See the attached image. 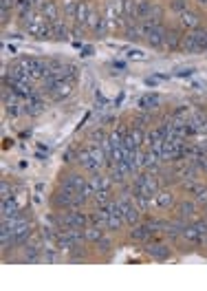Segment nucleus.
<instances>
[{
  "label": "nucleus",
  "instance_id": "39448f33",
  "mask_svg": "<svg viewBox=\"0 0 207 291\" xmlns=\"http://www.w3.org/2000/svg\"><path fill=\"white\" fill-rule=\"evenodd\" d=\"M51 201H53V205L57 210H71V207H75V203H77V192L62 185V188L51 197Z\"/></svg>",
  "mask_w": 207,
  "mask_h": 291
},
{
  "label": "nucleus",
  "instance_id": "e433bc0d",
  "mask_svg": "<svg viewBox=\"0 0 207 291\" xmlns=\"http://www.w3.org/2000/svg\"><path fill=\"white\" fill-rule=\"evenodd\" d=\"M198 3H201V5H207V0H198Z\"/></svg>",
  "mask_w": 207,
  "mask_h": 291
},
{
  "label": "nucleus",
  "instance_id": "c9c22d12",
  "mask_svg": "<svg viewBox=\"0 0 207 291\" xmlns=\"http://www.w3.org/2000/svg\"><path fill=\"white\" fill-rule=\"evenodd\" d=\"M201 146H203V150H205V152H207V139H205V141H203V144H201Z\"/></svg>",
  "mask_w": 207,
  "mask_h": 291
},
{
  "label": "nucleus",
  "instance_id": "4c0bfd02",
  "mask_svg": "<svg viewBox=\"0 0 207 291\" xmlns=\"http://www.w3.org/2000/svg\"><path fill=\"white\" fill-rule=\"evenodd\" d=\"M203 245H207V236H205V238H203Z\"/></svg>",
  "mask_w": 207,
  "mask_h": 291
},
{
  "label": "nucleus",
  "instance_id": "cd10ccee",
  "mask_svg": "<svg viewBox=\"0 0 207 291\" xmlns=\"http://www.w3.org/2000/svg\"><path fill=\"white\" fill-rule=\"evenodd\" d=\"M192 192H194V201L198 205H207V185H196Z\"/></svg>",
  "mask_w": 207,
  "mask_h": 291
},
{
  "label": "nucleus",
  "instance_id": "72a5a7b5",
  "mask_svg": "<svg viewBox=\"0 0 207 291\" xmlns=\"http://www.w3.org/2000/svg\"><path fill=\"white\" fill-rule=\"evenodd\" d=\"M11 13H13V11H3V18H0V20H3V25H7V22H9Z\"/></svg>",
  "mask_w": 207,
  "mask_h": 291
},
{
  "label": "nucleus",
  "instance_id": "20e7f679",
  "mask_svg": "<svg viewBox=\"0 0 207 291\" xmlns=\"http://www.w3.org/2000/svg\"><path fill=\"white\" fill-rule=\"evenodd\" d=\"M18 64L27 71V75L31 77L33 82H35V80H44V75L49 73V62H44V60H38V57H25V60H20Z\"/></svg>",
  "mask_w": 207,
  "mask_h": 291
},
{
  "label": "nucleus",
  "instance_id": "f8f14e48",
  "mask_svg": "<svg viewBox=\"0 0 207 291\" xmlns=\"http://www.w3.org/2000/svg\"><path fill=\"white\" fill-rule=\"evenodd\" d=\"M181 25L185 27L188 31H196V29H201V18H198L194 11L185 9V11H181Z\"/></svg>",
  "mask_w": 207,
  "mask_h": 291
},
{
  "label": "nucleus",
  "instance_id": "4be33fe9",
  "mask_svg": "<svg viewBox=\"0 0 207 291\" xmlns=\"http://www.w3.org/2000/svg\"><path fill=\"white\" fill-rule=\"evenodd\" d=\"M91 7H88L86 3H77V11H75V22L77 25H88V18H91Z\"/></svg>",
  "mask_w": 207,
  "mask_h": 291
},
{
  "label": "nucleus",
  "instance_id": "2eb2a0df",
  "mask_svg": "<svg viewBox=\"0 0 207 291\" xmlns=\"http://www.w3.org/2000/svg\"><path fill=\"white\" fill-rule=\"evenodd\" d=\"M104 229H106V227H101V225H95V223H93V225H86L84 227V236H86V243H97V241H101V238L104 236H106V234H104Z\"/></svg>",
  "mask_w": 207,
  "mask_h": 291
},
{
  "label": "nucleus",
  "instance_id": "f257e3e1",
  "mask_svg": "<svg viewBox=\"0 0 207 291\" xmlns=\"http://www.w3.org/2000/svg\"><path fill=\"white\" fill-rule=\"evenodd\" d=\"M106 159H108V154H106V150H104V144H97V141H95V144H88L86 148H82V150L77 152L79 166L91 174H97L104 168Z\"/></svg>",
  "mask_w": 207,
  "mask_h": 291
},
{
  "label": "nucleus",
  "instance_id": "423d86ee",
  "mask_svg": "<svg viewBox=\"0 0 207 291\" xmlns=\"http://www.w3.org/2000/svg\"><path fill=\"white\" fill-rule=\"evenodd\" d=\"M143 144H146V135H143L141 128H130L128 135H126V139H123V146H126V150H128V152L141 150Z\"/></svg>",
  "mask_w": 207,
  "mask_h": 291
},
{
  "label": "nucleus",
  "instance_id": "0eeeda50",
  "mask_svg": "<svg viewBox=\"0 0 207 291\" xmlns=\"http://www.w3.org/2000/svg\"><path fill=\"white\" fill-rule=\"evenodd\" d=\"M146 251H148V256L154 258V260H168L172 256V249H170L165 243H148Z\"/></svg>",
  "mask_w": 207,
  "mask_h": 291
},
{
  "label": "nucleus",
  "instance_id": "bb28decb",
  "mask_svg": "<svg viewBox=\"0 0 207 291\" xmlns=\"http://www.w3.org/2000/svg\"><path fill=\"white\" fill-rule=\"evenodd\" d=\"M181 42H183V35L176 31V29H172V31L165 33V47H168V49H179Z\"/></svg>",
  "mask_w": 207,
  "mask_h": 291
},
{
  "label": "nucleus",
  "instance_id": "2f4dec72",
  "mask_svg": "<svg viewBox=\"0 0 207 291\" xmlns=\"http://www.w3.org/2000/svg\"><path fill=\"white\" fill-rule=\"evenodd\" d=\"M16 7V0H0V9L3 11H13Z\"/></svg>",
  "mask_w": 207,
  "mask_h": 291
},
{
  "label": "nucleus",
  "instance_id": "5701e85b",
  "mask_svg": "<svg viewBox=\"0 0 207 291\" xmlns=\"http://www.w3.org/2000/svg\"><path fill=\"white\" fill-rule=\"evenodd\" d=\"M110 219V212H108V207H99V210H95V214H91V223H95V225H101V227H106V223Z\"/></svg>",
  "mask_w": 207,
  "mask_h": 291
},
{
  "label": "nucleus",
  "instance_id": "c85d7f7f",
  "mask_svg": "<svg viewBox=\"0 0 207 291\" xmlns=\"http://www.w3.org/2000/svg\"><path fill=\"white\" fill-rule=\"evenodd\" d=\"M95 247H97V251H99V254H108V251H110V247H113V243H110V238H108V236H104L101 241L95 243Z\"/></svg>",
  "mask_w": 207,
  "mask_h": 291
},
{
  "label": "nucleus",
  "instance_id": "473e14b6",
  "mask_svg": "<svg viewBox=\"0 0 207 291\" xmlns=\"http://www.w3.org/2000/svg\"><path fill=\"white\" fill-rule=\"evenodd\" d=\"M75 159H77V154H75V150H73V148H71V150H66V152H64V161H66V163H73Z\"/></svg>",
  "mask_w": 207,
  "mask_h": 291
},
{
  "label": "nucleus",
  "instance_id": "ddd939ff",
  "mask_svg": "<svg viewBox=\"0 0 207 291\" xmlns=\"http://www.w3.org/2000/svg\"><path fill=\"white\" fill-rule=\"evenodd\" d=\"M86 183H88V179H84V174L71 172V174H66V179H64L62 185H66V188H71V190H75V192H79L82 188H86Z\"/></svg>",
  "mask_w": 207,
  "mask_h": 291
},
{
  "label": "nucleus",
  "instance_id": "412c9836",
  "mask_svg": "<svg viewBox=\"0 0 207 291\" xmlns=\"http://www.w3.org/2000/svg\"><path fill=\"white\" fill-rule=\"evenodd\" d=\"M16 214H20L16 199H13V197L3 199V219H11V216H16Z\"/></svg>",
  "mask_w": 207,
  "mask_h": 291
},
{
  "label": "nucleus",
  "instance_id": "f3484780",
  "mask_svg": "<svg viewBox=\"0 0 207 291\" xmlns=\"http://www.w3.org/2000/svg\"><path fill=\"white\" fill-rule=\"evenodd\" d=\"M40 9H42V16L47 18L49 22H55V20H60V11H57V5L53 3V0H44Z\"/></svg>",
  "mask_w": 207,
  "mask_h": 291
},
{
  "label": "nucleus",
  "instance_id": "c756f323",
  "mask_svg": "<svg viewBox=\"0 0 207 291\" xmlns=\"http://www.w3.org/2000/svg\"><path fill=\"white\" fill-rule=\"evenodd\" d=\"M196 35V40H198V44H201V51H205L207 49V29H196V31H192Z\"/></svg>",
  "mask_w": 207,
  "mask_h": 291
},
{
  "label": "nucleus",
  "instance_id": "a878e982",
  "mask_svg": "<svg viewBox=\"0 0 207 291\" xmlns=\"http://www.w3.org/2000/svg\"><path fill=\"white\" fill-rule=\"evenodd\" d=\"M139 108L141 110H157L159 108V97L157 95H143L139 100Z\"/></svg>",
  "mask_w": 207,
  "mask_h": 291
},
{
  "label": "nucleus",
  "instance_id": "6e6552de",
  "mask_svg": "<svg viewBox=\"0 0 207 291\" xmlns=\"http://www.w3.org/2000/svg\"><path fill=\"white\" fill-rule=\"evenodd\" d=\"M152 234L154 232L148 223H137V225H132V229H130V238L132 241H139V243H148Z\"/></svg>",
  "mask_w": 207,
  "mask_h": 291
},
{
  "label": "nucleus",
  "instance_id": "b1692460",
  "mask_svg": "<svg viewBox=\"0 0 207 291\" xmlns=\"http://www.w3.org/2000/svg\"><path fill=\"white\" fill-rule=\"evenodd\" d=\"M51 29H53V38H60V40H66V38H69V33H71V29L66 27L62 20L51 22Z\"/></svg>",
  "mask_w": 207,
  "mask_h": 291
},
{
  "label": "nucleus",
  "instance_id": "f704fd0d",
  "mask_svg": "<svg viewBox=\"0 0 207 291\" xmlns=\"http://www.w3.org/2000/svg\"><path fill=\"white\" fill-rule=\"evenodd\" d=\"M29 3H31V7H42L44 0H29Z\"/></svg>",
  "mask_w": 207,
  "mask_h": 291
},
{
  "label": "nucleus",
  "instance_id": "a211bd4d",
  "mask_svg": "<svg viewBox=\"0 0 207 291\" xmlns=\"http://www.w3.org/2000/svg\"><path fill=\"white\" fill-rule=\"evenodd\" d=\"M40 251H42V247H38V245H33V243H27L25 247H22V260H27V263H38Z\"/></svg>",
  "mask_w": 207,
  "mask_h": 291
},
{
  "label": "nucleus",
  "instance_id": "7c9ffc66",
  "mask_svg": "<svg viewBox=\"0 0 207 291\" xmlns=\"http://www.w3.org/2000/svg\"><path fill=\"white\" fill-rule=\"evenodd\" d=\"M0 197H3V199L13 197V194H11V185L7 183V181H3V185H0Z\"/></svg>",
  "mask_w": 207,
  "mask_h": 291
},
{
  "label": "nucleus",
  "instance_id": "9d476101",
  "mask_svg": "<svg viewBox=\"0 0 207 291\" xmlns=\"http://www.w3.org/2000/svg\"><path fill=\"white\" fill-rule=\"evenodd\" d=\"M42 110H44V100H42L40 93L33 95V97H27V100H25V113L27 115L35 117V115H40Z\"/></svg>",
  "mask_w": 207,
  "mask_h": 291
},
{
  "label": "nucleus",
  "instance_id": "aec40b11",
  "mask_svg": "<svg viewBox=\"0 0 207 291\" xmlns=\"http://www.w3.org/2000/svg\"><path fill=\"white\" fill-rule=\"evenodd\" d=\"M196 201H181L179 203V219H192V216L196 214Z\"/></svg>",
  "mask_w": 207,
  "mask_h": 291
},
{
  "label": "nucleus",
  "instance_id": "1a4fd4ad",
  "mask_svg": "<svg viewBox=\"0 0 207 291\" xmlns=\"http://www.w3.org/2000/svg\"><path fill=\"white\" fill-rule=\"evenodd\" d=\"M71 93H73V80H60L53 88H51L49 95L53 97V100L60 102V100H64V97H69Z\"/></svg>",
  "mask_w": 207,
  "mask_h": 291
},
{
  "label": "nucleus",
  "instance_id": "9b49d317",
  "mask_svg": "<svg viewBox=\"0 0 207 291\" xmlns=\"http://www.w3.org/2000/svg\"><path fill=\"white\" fill-rule=\"evenodd\" d=\"M181 238H183L185 243H190V245H203V234L196 229L194 223H192V225H185V227H183Z\"/></svg>",
  "mask_w": 207,
  "mask_h": 291
},
{
  "label": "nucleus",
  "instance_id": "dca6fc26",
  "mask_svg": "<svg viewBox=\"0 0 207 291\" xmlns=\"http://www.w3.org/2000/svg\"><path fill=\"white\" fill-rule=\"evenodd\" d=\"M181 49L185 51V53H198V51H201V44H198V40H196V35H194V33L188 31L185 35H183Z\"/></svg>",
  "mask_w": 207,
  "mask_h": 291
},
{
  "label": "nucleus",
  "instance_id": "f03ea898",
  "mask_svg": "<svg viewBox=\"0 0 207 291\" xmlns=\"http://www.w3.org/2000/svg\"><path fill=\"white\" fill-rule=\"evenodd\" d=\"M159 192V181L152 172H141L135 183H132V197H157Z\"/></svg>",
  "mask_w": 207,
  "mask_h": 291
},
{
  "label": "nucleus",
  "instance_id": "4468645a",
  "mask_svg": "<svg viewBox=\"0 0 207 291\" xmlns=\"http://www.w3.org/2000/svg\"><path fill=\"white\" fill-rule=\"evenodd\" d=\"M154 203H157L159 210H170V207L176 203V199L170 190H161V192H157V197H154Z\"/></svg>",
  "mask_w": 207,
  "mask_h": 291
},
{
  "label": "nucleus",
  "instance_id": "7ed1b4c3",
  "mask_svg": "<svg viewBox=\"0 0 207 291\" xmlns=\"http://www.w3.org/2000/svg\"><path fill=\"white\" fill-rule=\"evenodd\" d=\"M57 219V225H60V229L62 227H77V229H84L88 223H91V216L88 214H84V212H77V210H64V212H60L55 216Z\"/></svg>",
  "mask_w": 207,
  "mask_h": 291
},
{
  "label": "nucleus",
  "instance_id": "6ab92c4d",
  "mask_svg": "<svg viewBox=\"0 0 207 291\" xmlns=\"http://www.w3.org/2000/svg\"><path fill=\"white\" fill-rule=\"evenodd\" d=\"M88 183H91V188H93L95 194H97V192H104V190H110V179H108V177H101L99 172L95 174V177L88 179Z\"/></svg>",
  "mask_w": 207,
  "mask_h": 291
},
{
  "label": "nucleus",
  "instance_id": "393cba45",
  "mask_svg": "<svg viewBox=\"0 0 207 291\" xmlns=\"http://www.w3.org/2000/svg\"><path fill=\"white\" fill-rule=\"evenodd\" d=\"M123 225H126L123 214H110V219L106 223V229H108V232H119Z\"/></svg>",
  "mask_w": 207,
  "mask_h": 291
}]
</instances>
